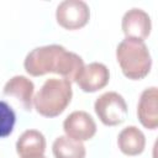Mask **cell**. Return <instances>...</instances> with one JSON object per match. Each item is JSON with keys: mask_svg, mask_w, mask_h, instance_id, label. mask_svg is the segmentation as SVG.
Listing matches in <instances>:
<instances>
[{"mask_svg": "<svg viewBox=\"0 0 158 158\" xmlns=\"http://www.w3.org/2000/svg\"><path fill=\"white\" fill-rule=\"evenodd\" d=\"M84 65V60L79 54L60 44L36 47L27 53L23 60V68L31 77L54 73L70 83L75 81Z\"/></svg>", "mask_w": 158, "mask_h": 158, "instance_id": "1", "label": "cell"}, {"mask_svg": "<svg viewBox=\"0 0 158 158\" xmlns=\"http://www.w3.org/2000/svg\"><path fill=\"white\" fill-rule=\"evenodd\" d=\"M73 98L72 83L63 78L47 79L33 96V109L44 117L59 116Z\"/></svg>", "mask_w": 158, "mask_h": 158, "instance_id": "2", "label": "cell"}, {"mask_svg": "<svg viewBox=\"0 0 158 158\" xmlns=\"http://www.w3.org/2000/svg\"><path fill=\"white\" fill-rule=\"evenodd\" d=\"M116 60L123 75L131 80L146 78L152 68V57L143 41L122 40L116 47Z\"/></svg>", "mask_w": 158, "mask_h": 158, "instance_id": "3", "label": "cell"}, {"mask_svg": "<svg viewBox=\"0 0 158 158\" xmlns=\"http://www.w3.org/2000/svg\"><path fill=\"white\" fill-rule=\"evenodd\" d=\"M94 111L105 126L121 125L128 114V107L123 96L116 91H106L96 98Z\"/></svg>", "mask_w": 158, "mask_h": 158, "instance_id": "4", "label": "cell"}, {"mask_svg": "<svg viewBox=\"0 0 158 158\" xmlns=\"http://www.w3.org/2000/svg\"><path fill=\"white\" fill-rule=\"evenodd\" d=\"M56 20L64 30H80L90 20V7L83 0H64L56 9Z\"/></svg>", "mask_w": 158, "mask_h": 158, "instance_id": "5", "label": "cell"}, {"mask_svg": "<svg viewBox=\"0 0 158 158\" xmlns=\"http://www.w3.org/2000/svg\"><path fill=\"white\" fill-rule=\"evenodd\" d=\"M96 122L90 114L83 110L70 112L63 121V131L67 137L85 142L91 139L96 133Z\"/></svg>", "mask_w": 158, "mask_h": 158, "instance_id": "6", "label": "cell"}, {"mask_svg": "<svg viewBox=\"0 0 158 158\" xmlns=\"http://www.w3.org/2000/svg\"><path fill=\"white\" fill-rule=\"evenodd\" d=\"M121 28L125 38L144 42L152 31L151 16L139 7H132L123 14L121 20Z\"/></svg>", "mask_w": 158, "mask_h": 158, "instance_id": "7", "label": "cell"}, {"mask_svg": "<svg viewBox=\"0 0 158 158\" xmlns=\"http://www.w3.org/2000/svg\"><path fill=\"white\" fill-rule=\"evenodd\" d=\"M110 81L109 68L100 62H93L83 67L78 78L77 85L84 93H95L104 89Z\"/></svg>", "mask_w": 158, "mask_h": 158, "instance_id": "8", "label": "cell"}, {"mask_svg": "<svg viewBox=\"0 0 158 158\" xmlns=\"http://www.w3.org/2000/svg\"><path fill=\"white\" fill-rule=\"evenodd\" d=\"M4 95L14 98L25 111L33 109L35 84L25 75H14L4 85Z\"/></svg>", "mask_w": 158, "mask_h": 158, "instance_id": "9", "label": "cell"}, {"mask_svg": "<svg viewBox=\"0 0 158 158\" xmlns=\"http://www.w3.org/2000/svg\"><path fill=\"white\" fill-rule=\"evenodd\" d=\"M137 117L144 128L156 130L158 127V89L156 86H149L141 93Z\"/></svg>", "mask_w": 158, "mask_h": 158, "instance_id": "10", "label": "cell"}, {"mask_svg": "<svg viewBox=\"0 0 158 158\" xmlns=\"http://www.w3.org/2000/svg\"><path fill=\"white\" fill-rule=\"evenodd\" d=\"M46 137L38 130L23 131L16 141V153L20 158H40L46 152Z\"/></svg>", "mask_w": 158, "mask_h": 158, "instance_id": "11", "label": "cell"}, {"mask_svg": "<svg viewBox=\"0 0 158 158\" xmlns=\"http://www.w3.org/2000/svg\"><path fill=\"white\" fill-rule=\"evenodd\" d=\"M117 146L125 156H138L146 148V136L137 126H127L120 131L117 136Z\"/></svg>", "mask_w": 158, "mask_h": 158, "instance_id": "12", "label": "cell"}, {"mask_svg": "<svg viewBox=\"0 0 158 158\" xmlns=\"http://www.w3.org/2000/svg\"><path fill=\"white\" fill-rule=\"evenodd\" d=\"M52 152L54 158H85L86 149L83 142L59 136L53 141Z\"/></svg>", "mask_w": 158, "mask_h": 158, "instance_id": "13", "label": "cell"}, {"mask_svg": "<svg viewBox=\"0 0 158 158\" xmlns=\"http://www.w3.org/2000/svg\"><path fill=\"white\" fill-rule=\"evenodd\" d=\"M16 123V114L14 109L4 100H0V138L10 136Z\"/></svg>", "mask_w": 158, "mask_h": 158, "instance_id": "14", "label": "cell"}, {"mask_svg": "<svg viewBox=\"0 0 158 158\" xmlns=\"http://www.w3.org/2000/svg\"><path fill=\"white\" fill-rule=\"evenodd\" d=\"M40 158H46V157H44V156H43V157H40Z\"/></svg>", "mask_w": 158, "mask_h": 158, "instance_id": "15", "label": "cell"}]
</instances>
